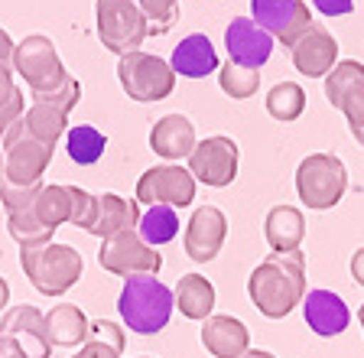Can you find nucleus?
<instances>
[{"label": "nucleus", "mask_w": 364, "mask_h": 358, "mask_svg": "<svg viewBox=\"0 0 364 358\" xmlns=\"http://www.w3.org/2000/svg\"><path fill=\"white\" fill-rule=\"evenodd\" d=\"M176 310V293L156 274L127 277L117 297V312L124 326L136 335H156L169 326V316Z\"/></svg>", "instance_id": "nucleus-2"}, {"label": "nucleus", "mask_w": 364, "mask_h": 358, "mask_svg": "<svg viewBox=\"0 0 364 358\" xmlns=\"http://www.w3.org/2000/svg\"><path fill=\"white\" fill-rule=\"evenodd\" d=\"M91 209H95V196L78 189V186H72V225H75V228H85V225H88Z\"/></svg>", "instance_id": "nucleus-37"}, {"label": "nucleus", "mask_w": 364, "mask_h": 358, "mask_svg": "<svg viewBox=\"0 0 364 358\" xmlns=\"http://www.w3.org/2000/svg\"><path fill=\"white\" fill-rule=\"evenodd\" d=\"M312 7L322 16H345L355 10V0H312Z\"/></svg>", "instance_id": "nucleus-38"}, {"label": "nucleus", "mask_w": 364, "mask_h": 358, "mask_svg": "<svg viewBox=\"0 0 364 358\" xmlns=\"http://www.w3.org/2000/svg\"><path fill=\"white\" fill-rule=\"evenodd\" d=\"M0 335L16 339L20 349L26 352V358L53 355V342H49V332H46V312H39L30 303L14 306V310H7L0 316Z\"/></svg>", "instance_id": "nucleus-16"}, {"label": "nucleus", "mask_w": 364, "mask_h": 358, "mask_svg": "<svg viewBox=\"0 0 364 358\" xmlns=\"http://www.w3.org/2000/svg\"><path fill=\"white\" fill-rule=\"evenodd\" d=\"M348 192V167L335 153H309L296 167V196L312 212H328Z\"/></svg>", "instance_id": "nucleus-4"}, {"label": "nucleus", "mask_w": 364, "mask_h": 358, "mask_svg": "<svg viewBox=\"0 0 364 358\" xmlns=\"http://www.w3.org/2000/svg\"><path fill=\"white\" fill-rule=\"evenodd\" d=\"M46 332H49V342L53 349H75V345L88 342L91 322L75 303H59L46 312Z\"/></svg>", "instance_id": "nucleus-24"}, {"label": "nucleus", "mask_w": 364, "mask_h": 358, "mask_svg": "<svg viewBox=\"0 0 364 358\" xmlns=\"http://www.w3.org/2000/svg\"><path fill=\"white\" fill-rule=\"evenodd\" d=\"M0 358H26V352L20 349V342H16V339L0 335Z\"/></svg>", "instance_id": "nucleus-40"}, {"label": "nucleus", "mask_w": 364, "mask_h": 358, "mask_svg": "<svg viewBox=\"0 0 364 358\" xmlns=\"http://www.w3.org/2000/svg\"><path fill=\"white\" fill-rule=\"evenodd\" d=\"M98 264L105 267L107 274H117L127 280V277L159 274L163 254H159L153 244H146L136 228H127V231H117V235L101 241Z\"/></svg>", "instance_id": "nucleus-9"}, {"label": "nucleus", "mask_w": 364, "mask_h": 358, "mask_svg": "<svg viewBox=\"0 0 364 358\" xmlns=\"http://www.w3.org/2000/svg\"><path fill=\"white\" fill-rule=\"evenodd\" d=\"M218 85L228 98L247 101V98H254L260 88V69H244L237 62H228V65L218 69Z\"/></svg>", "instance_id": "nucleus-33"}, {"label": "nucleus", "mask_w": 364, "mask_h": 358, "mask_svg": "<svg viewBox=\"0 0 364 358\" xmlns=\"http://www.w3.org/2000/svg\"><path fill=\"white\" fill-rule=\"evenodd\" d=\"M136 202L140 206H169V209L192 206L196 202V176L189 169L176 167V163L146 169L136 179Z\"/></svg>", "instance_id": "nucleus-11"}, {"label": "nucleus", "mask_w": 364, "mask_h": 358, "mask_svg": "<svg viewBox=\"0 0 364 358\" xmlns=\"http://www.w3.org/2000/svg\"><path fill=\"white\" fill-rule=\"evenodd\" d=\"M136 7L144 10L150 30L166 33L176 20V10H179V0H136Z\"/></svg>", "instance_id": "nucleus-36"}, {"label": "nucleus", "mask_w": 364, "mask_h": 358, "mask_svg": "<svg viewBox=\"0 0 364 358\" xmlns=\"http://www.w3.org/2000/svg\"><path fill=\"white\" fill-rule=\"evenodd\" d=\"M14 72L26 82L30 98L53 95L68 82V72L59 59V49H55V43L49 36H43V33H33V36H26L23 43H16Z\"/></svg>", "instance_id": "nucleus-6"}, {"label": "nucleus", "mask_w": 364, "mask_h": 358, "mask_svg": "<svg viewBox=\"0 0 364 358\" xmlns=\"http://www.w3.org/2000/svg\"><path fill=\"white\" fill-rule=\"evenodd\" d=\"M136 358H153V355H136Z\"/></svg>", "instance_id": "nucleus-47"}, {"label": "nucleus", "mask_w": 364, "mask_h": 358, "mask_svg": "<svg viewBox=\"0 0 364 358\" xmlns=\"http://www.w3.org/2000/svg\"><path fill=\"white\" fill-rule=\"evenodd\" d=\"M241 358H277L273 352H264V349H247Z\"/></svg>", "instance_id": "nucleus-43"}, {"label": "nucleus", "mask_w": 364, "mask_h": 358, "mask_svg": "<svg viewBox=\"0 0 364 358\" xmlns=\"http://www.w3.org/2000/svg\"><path fill=\"white\" fill-rule=\"evenodd\" d=\"M237 167H241V147L225 134L205 137L189 153V173L196 176V183H205L212 189H225L237 179Z\"/></svg>", "instance_id": "nucleus-10"}, {"label": "nucleus", "mask_w": 364, "mask_h": 358, "mask_svg": "<svg viewBox=\"0 0 364 358\" xmlns=\"http://www.w3.org/2000/svg\"><path fill=\"white\" fill-rule=\"evenodd\" d=\"M228 238V219L218 206H198L186 225V254L196 264H208L221 254Z\"/></svg>", "instance_id": "nucleus-14"}, {"label": "nucleus", "mask_w": 364, "mask_h": 358, "mask_svg": "<svg viewBox=\"0 0 364 358\" xmlns=\"http://www.w3.org/2000/svg\"><path fill=\"white\" fill-rule=\"evenodd\" d=\"M7 231L20 248H36V244H49L55 235V228L43 225L39 215L33 209H23V212H10L7 215Z\"/></svg>", "instance_id": "nucleus-32"}, {"label": "nucleus", "mask_w": 364, "mask_h": 358, "mask_svg": "<svg viewBox=\"0 0 364 358\" xmlns=\"http://www.w3.org/2000/svg\"><path fill=\"white\" fill-rule=\"evenodd\" d=\"M95 20H98V39L107 53H136L150 36V23L144 10L136 7V0H98Z\"/></svg>", "instance_id": "nucleus-8"}, {"label": "nucleus", "mask_w": 364, "mask_h": 358, "mask_svg": "<svg viewBox=\"0 0 364 358\" xmlns=\"http://www.w3.org/2000/svg\"><path fill=\"white\" fill-rule=\"evenodd\" d=\"M7 300H10V283H7V277H0V310L7 306Z\"/></svg>", "instance_id": "nucleus-42"}, {"label": "nucleus", "mask_w": 364, "mask_h": 358, "mask_svg": "<svg viewBox=\"0 0 364 358\" xmlns=\"http://www.w3.org/2000/svg\"><path fill=\"white\" fill-rule=\"evenodd\" d=\"M202 345L212 352L215 358H241L250 349V332L241 320L225 316V312H212L202 322Z\"/></svg>", "instance_id": "nucleus-21"}, {"label": "nucleus", "mask_w": 364, "mask_h": 358, "mask_svg": "<svg viewBox=\"0 0 364 358\" xmlns=\"http://www.w3.org/2000/svg\"><path fill=\"white\" fill-rule=\"evenodd\" d=\"M250 20L264 26L273 39H280L287 49H293L296 39L316 26L306 0H250Z\"/></svg>", "instance_id": "nucleus-12"}, {"label": "nucleus", "mask_w": 364, "mask_h": 358, "mask_svg": "<svg viewBox=\"0 0 364 358\" xmlns=\"http://www.w3.org/2000/svg\"><path fill=\"white\" fill-rule=\"evenodd\" d=\"M351 134H355V140L364 147V124H358V127H351Z\"/></svg>", "instance_id": "nucleus-44"}, {"label": "nucleus", "mask_w": 364, "mask_h": 358, "mask_svg": "<svg viewBox=\"0 0 364 358\" xmlns=\"http://www.w3.org/2000/svg\"><path fill=\"white\" fill-rule=\"evenodd\" d=\"M33 212L39 215L43 225L59 228V225H72V186H43L39 199L33 202Z\"/></svg>", "instance_id": "nucleus-29"}, {"label": "nucleus", "mask_w": 364, "mask_h": 358, "mask_svg": "<svg viewBox=\"0 0 364 358\" xmlns=\"http://www.w3.org/2000/svg\"><path fill=\"white\" fill-rule=\"evenodd\" d=\"M124 352V329L117 322H91L88 342L78 349V355L72 358H121Z\"/></svg>", "instance_id": "nucleus-30"}, {"label": "nucleus", "mask_w": 364, "mask_h": 358, "mask_svg": "<svg viewBox=\"0 0 364 358\" xmlns=\"http://www.w3.org/2000/svg\"><path fill=\"white\" fill-rule=\"evenodd\" d=\"M267 105V115L273 117V121H280V124H293L303 117L306 111V92H303V85H296V82H277L267 92L264 98Z\"/></svg>", "instance_id": "nucleus-28"}, {"label": "nucleus", "mask_w": 364, "mask_h": 358, "mask_svg": "<svg viewBox=\"0 0 364 358\" xmlns=\"http://www.w3.org/2000/svg\"><path fill=\"white\" fill-rule=\"evenodd\" d=\"M176 75L182 78H205L208 72H218L221 62H218V49L215 43L205 33H189L182 39L179 46L173 49V59H169Z\"/></svg>", "instance_id": "nucleus-22"}, {"label": "nucleus", "mask_w": 364, "mask_h": 358, "mask_svg": "<svg viewBox=\"0 0 364 358\" xmlns=\"http://www.w3.org/2000/svg\"><path fill=\"white\" fill-rule=\"evenodd\" d=\"M326 98L335 111L345 115L348 127L364 124V62L338 59L326 75Z\"/></svg>", "instance_id": "nucleus-13"}, {"label": "nucleus", "mask_w": 364, "mask_h": 358, "mask_svg": "<svg viewBox=\"0 0 364 358\" xmlns=\"http://www.w3.org/2000/svg\"><path fill=\"white\" fill-rule=\"evenodd\" d=\"M176 310L186 316V320L205 322L215 310V287L208 277L202 274H182L176 283Z\"/></svg>", "instance_id": "nucleus-25"}, {"label": "nucleus", "mask_w": 364, "mask_h": 358, "mask_svg": "<svg viewBox=\"0 0 364 358\" xmlns=\"http://www.w3.org/2000/svg\"><path fill=\"white\" fill-rule=\"evenodd\" d=\"M23 111H26V98H23V92L14 82V69L0 65V130L20 121Z\"/></svg>", "instance_id": "nucleus-34"}, {"label": "nucleus", "mask_w": 364, "mask_h": 358, "mask_svg": "<svg viewBox=\"0 0 364 358\" xmlns=\"http://www.w3.org/2000/svg\"><path fill=\"white\" fill-rule=\"evenodd\" d=\"M296 72L306 78H326L338 62V39L326 30V26H312L309 33L296 39V46L289 49Z\"/></svg>", "instance_id": "nucleus-17"}, {"label": "nucleus", "mask_w": 364, "mask_h": 358, "mask_svg": "<svg viewBox=\"0 0 364 358\" xmlns=\"http://www.w3.org/2000/svg\"><path fill=\"white\" fill-rule=\"evenodd\" d=\"M303 320L306 326L312 329L322 339H332V335H341L351 322V310L348 303L332 293V290H306L303 297Z\"/></svg>", "instance_id": "nucleus-19"}, {"label": "nucleus", "mask_w": 364, "mask_h": 358, "mask_svg": "<svg viewBox=\"0 0 364 358\" xmlns=\"http://www.w3.org/2000/svg\"><path fill=\"white\" fill-rule=\"evenodd\" d=\"M23 124L30 127V134L36 140L55 147L68 130V111H62L59 105H49V101H33V105L23 111Z\"/></svg>", "instance_id": "nucleus-26"}, {"label": "nucleus", "mask_w": 364, "mask_h": 358, "mask_svg": "<svg viewBox=\"0 0 364 358\" xmlns=\"http://www.w3.org/2000/svg\"><path fill=\"white\" fill-rule=\"evenodd\" d=\"M351 277H355V283L364 287V248H358V251L351 254Z\"/></svg>", "instance_id": "nucleus-41"}, {"label": "nucleus", "mask_w": 364, "mask_h": 358, "mask_svg": "<svg viewBox=\"0 0 364 358\" xmlns=\"http://www.w3.org/2000/svg\"><path fill=\"white\" fill-rule=\"evenodd\" d=\"M65 150H68V157H72V163H78V167H95L107 150V137L98 127H91V124H72V127L65 130Z\"/></svg>", "instance_id": "nucleus-27"}, {"label": "nucleus", "mask_w": 364, "mask_h": 358, "mask_svg": "<svg viewBox=\"0 0 364 358\" xmlns=\"http://www.w3.org/2000/svg\"><path fill=\"white\" fill-rule=\"evenodd\" d=\"M264 235L277 254L299 251L306 238V215L296 206H273L264 219Z\"/></svg>", "instance_id": "nucleus-23"}, {"label": "nucleus", "mask_w": 364, "mask_h": 358, "mask_svg": "<svg viewBox=\"0 0 364 358\" xmlns=\"http://www.w3.org/2000/svg\"><path fill=\"white\" fill-rule=\"evenodd\" d=\"M20 267L26 280L43 293V297H62L82 280L85 260L72 244H36V248H20Z\"/></svg>", "instance_id": "nucleus-3"}, {"label": "nucleus", "mask_w": 364, "mask_h": 358, "mask_svg": "<svg viewBox=\"0 0 364 358\" xmlns=\"http://www.w3.org/2000/svg\"><path fill=\"white\" fill-rule=\"evenodd\" d=\"M117 82H121L124 95L130 101L150 105V101H163L173 95L176 72L166 59L136 49V53L121 56V62H117Z\"/></svg>", "instance_id": "nucleus-7"}, {"label": "nucleus", "mask_w": 364, "mask_h": 358, "mask_svg": "<svg viewBox=\"0 0 364 358\" xmlns=\"http://www.w3.org/2000/svg\"><path fill=\"white\" fill-rule=\"evenodd\" d=\"M0 179H4V150H0Z\"/></svg>", "instance_id": "nucleus-46"}, {"label": "nucleus", "mask_w": 364, "mask_h": 358, "mask_svg": "<svg viewBox=\"0 0 364 358\" xmlns=\"http://www.w3.org/2000/svg\"><path fill=\"white\" fill-rule=\"evenodd\" d=\"M247 297L267 320H287L306 297V258L299 251H287L264 258L247 280Z\"/></svg>", "instance_id": "nucleus-1"}, {"label": "nucleus", "mask_w": 364, "mask_h": 358, "mask_svg": "<svg viewBox=\"0 0 364 358\" xmlns=\"http://www.w3.org/2000/svg\"><path fill=\"white\" fill-rule=\"evenodd\" d=\"M358 320H361V332H364V303H361V310H358Z\"/></svg>", "instance_id": "nucleus-45"}, {"label": "nucleus", "mask_w": 364, "mask_h": 358, "mask_svg": "<svg viewBox=\"0 0 364 358\" xmlns=\"http://www.w3.org/2000/svg\"><path fill=\"white\" fill-rule=\"evenodd\" d=\"M225 46L231 62H237L244 69H260L273 56V36L250 16H235L225 26Z\"/></svg>", "instance_id": "nucleus-15"}, {"label": "nucleus", "mask_w": 364, "mask_h": 358, "mask_svg": "<svg viewBox=\"0 0 364 358\" xmlns=\"http://www.w3.org/2000/svg\"><path fill=\"white\" fill-rule=\"evenodd\" d=\"M140 202L136 199H124L117 196V192H101V196H95V209H91L88 215V225H85V231L95 238H111L117 235V231H127V228H136L140 225Z\"/></svg>", "instance_id": "nucleus-18"}, {"label": "nucleus", "mask_w": 364, "mask_h": 358, "mask_svg": "<svg viewBox=\"0 0 364 358\" xmlns=\"http://www.w3.org/2000/svg\"><path fill=\"white\" fill-rule=\"evenodd\" d=\"M196 124L186 115L173 111V115H163L150 130V150L163 160L176 163V160H189V153L196 150Z\"/></svg>", "instance_id": "nucleus-20"}, {"label": "nucleus", "mask_w": 364, "mask_h": 358, "mask_svg": "<svg viewBox=\"0 0 364 358\" xmlns=\"http://www.w3.org/2000/svg\"><path fill=\"white\" fill-rule=\"evenodd\" d=\"M0 150H4V179L14 186H36L43 183L46 167L53 163L55 147L43 144L30 134V127L14 121L10 127L0 130Z\"/></svg>", "instance_id": "nucleus-5"}, {"label": "nucleus", "mask_w": 364, "mask_h": 358, "mask_svg": "<svg viewBox=\"0 0 364 358\" xmlns=\"http://www.w3.org/2000/svg\"><path fill=\"white\" fill-rule=\"evenodd\" d=\"M136 231H140V238H144L146 244H153V248L169 244L176 235H179V215H176V209H169V206H150L144 215H140Z\"/></svg>", "instance_id": "nucleus-31"}, {"label": "nucleus", "mask_w": 364, "mask_h": 358, "mask_svg": "<svg viewBox=\"0 0 364 358\" xmlns=\"http://www.w3.org/2000/svg\"><path fill=\"white\" fill-rule=\"evenodd\" d=\"M39 192H43V183L14 186V183H7V179H0V202H4L7 215L10 212H23V209H33V202L39 199Z\"/></svg>", "instance_id": "nucleus-35"}, {"label": "nucleus", "mask_w": 364, "mask_h": 358, "mask_svg": "<svg viewBox=\"0 0 364 358\" xmlns=\"http://www.w3.org/2000/svg\"><path fill=\"white\" fill-rule=\"evenodd\" d=\"M14 53H16V43L10 39L7 30H0V65H10V62H14Z\"/></svg>", "instance_id": "nucleus-39"}]
</instances>
